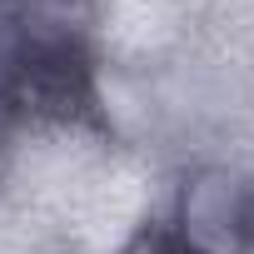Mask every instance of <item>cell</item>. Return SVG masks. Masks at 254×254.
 <instances>
[{
    "label": "cell",
    "instance_id": "obj_1",
    "mask_svg": "<svg viewBox=\"0 0 254 254\" xmlns=\"http://www.w3.org/2000/svg\"><path fill=\"white\" fill-rule=\"evenodd\" d=\"M85 0H0V95L30 115H70L90 100Z\"/></svg>",
    "mask_w": 254,
    "mask_h": 254
}]
</instances>
